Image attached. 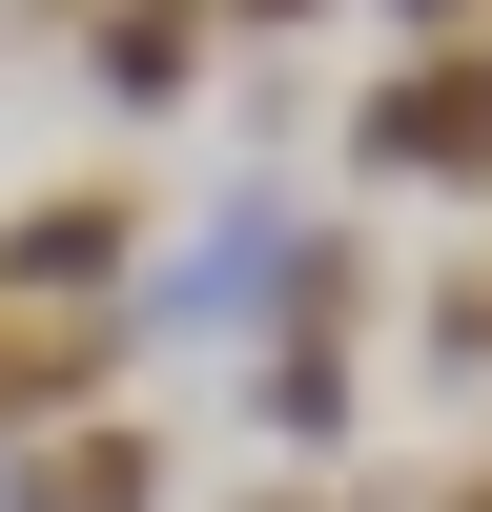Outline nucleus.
<instances>
[{
  "mask_svg": "<svg viewBox=\"0 0 492 512\" xmlns=\"http://www.w3.org/2000/svg\"><path fill=\"white\" fill-rule=\"evenodd\" d=\"M21 512H164V431H103V410L41 431L21 451Z\"/></svg>",
  "mask_w": 492,
  "mask_h": 512,
  "instance_id": "nucleus-3",
  "label": "nucleus"
},
{
  "mask_svg": "<svg viewBox=\"0 0 492 512\" xmlns=\"http://www.w3.org/2000/svg\"><path fill=\"white\" fill-rule=\"evenodd\" d=\"M451 512H492V472H451Z\"/></svg>",
  "mask_w": 492,
  "mask_h": 512,
  "instance_id": "nucleus-5",
  "label": "nucleus"
},
{
  "mask_svg": "<svg viewBox=\"0 0 492 512\" xmlns=\"http://www.w3.org/2000/svg\"><path fill=\"white\" fill-rule=\"evenodd\" d=\"M123 246H144V205H123V185H41L21 226H0V308H62V287H103Z\"/></svg>",
  "mask_w": 492,
  "mask_h": 512,
  "instance_id": "nucleus-2",
  "label": "nucleus"
},
{
  "mask_svg": "<svg viewBox=\"0 0 492 512\" xmlns=\"http://www.w3.org/2000/svg\"><path fill=\"white\" fill-rule=\"evenodd\" d=\"M82 62H103V103H185V82H205V0H103Z\"/></svg>",
  "mask_w": 492,
  "mask_h": 512,
  "instance_id": "nucleus-4",
  "label": "nucleus"
},
{
  "mask_svg": "<svg viewBox=\"0 0 492 512\" xmlns=\"http://www.w3.org/2000/svg\"><path fill=\"white\" fill-rule=\"evenodd\" d=\"M267 512H308V492H267Z\"/></svg>",
  "mask_w": 492,
  "mask_h": 512,
  "instance_id": "nucleus-7",
  "label": "nucleus"
},
{
  "mask_svg": "<svg viewBox=\"0 0 492 512\" xmlns=\"http://www.w3.org/2000/svg\"><path fill=\"white\" fill-rule=\"evenodd\" d=\"M308 246H328V226H308L287 185H226V226L144 287V328H246V308H287V287H308Z\"/></svg>",
  "mask_w": 492,
  "mask_h": 512,
  "instance_id": "nucleus-1",
  "label": "nucleus"
},
{
  "mask_svg": "<svg viewBox=\"0 0 492 512\" xmlns=\"http://www.w3.org/2000/svg\"><path fill=\"white\" fill-rule=\"evenodd\" d=\"M246 21H308V0H246Z\"/></svg>",
  "mask_w": 492,
  "mask_h": 512,
  "instance_id": "nucleus-6",
  "label": "nucleus"
}]
</instances>
